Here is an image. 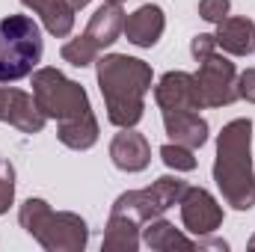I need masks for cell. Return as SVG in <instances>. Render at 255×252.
I'll list each match as a JSON object with an SVG mask.
<instances>
[{"instance_id": "7a4b0ae2", "label": "cell", "mask_w": 255, "mask_h": 252, "mask_svg": "<svg viewBox=\"0 0 255 252\" xmlns=\"http://www.w3.org/2000/svg\"><path fill=\"white\" fill-rule=\"evenodd\" d=\"M214 181L223 199L238 208L250 211L255 205V175H253V122L232 119L217 139V160H214Z\"/></svg>"}, {"instance_id": "5bb4252c", "label": "cell", "mask_w": 255, "mask_h": 252, "mask_svg": "<svg viewBox=\"0 0 255 252\" xmlns=\"http://www.w3.org/2000/svg\"><path fill=\"white\" fill-rule=\"evenodd\" d=\"M160 113L172 142L187 148H202L208 142V122L199 116V110H160Z\"/></svg>"}, {"instance_id": "5b68a950", "label": "cell", "mask_w": 255, "mask_h": 252, "mask_svg": "<svg viewBox=\"0 0 255 252\" xmlns=\"http://www.w3.org/2000/svg\"><path fill=\"white\" fill-rule=\"evenodd\" d=\"M33 98H36L39 110L45 113V119H57V125L92 116L86 89L80 83L68 80L57 68L33 71Z\"/></svg>"}, {"instance_id": "ffe728a7", "label": "cell", "mask_w": 255, "mask_h": 252, "mask_svg": "<svg viewBox=\"0 0 255 252\" xmlns=\"http://www.w3.org/2000/svg\"><path fill=\"white\" fill-rule=\"evenodd\" d=\"M160 157H163V163H166L169 169H175V172H193V169H196L193 148H187V145L166 142V145L160 148Z\"/></svg>"}, {"instance_id": "8fae6325", "label": "cell", "mask_w": 255, "mask_h": 252, "mask_svg": "<svg viewBox=\"0 0 255 252\" xmlns=\"http://www.w3.org/2000/svg\"><path fill=\"white\" fill-rule=\"evenodd\" d=\"M122 30H125L122 3L104 0V6H98V9L92 12V18H89V24H86V30H83L80 39H83L95 54H101L104 48H110V45L122 36Z\"/></svg>"}, {"instance_id": "9a60e30c", "label": "cell", "mask_w": 255, "mask_h": 252, "mask_svg": "<svg viewBox=\"0 0 255 252\" xmlns=\"http://www.w3.org/2000/svg\"><path fill=\"white\" fill-rule=\"evenodd\" d=\"M217 48L232 57H247L255 51V21L253 18H223L217 24Z\"/></svg>"}, {"instance_id": "e0dca14e", "label": "cell", "mask_w": 255, "mask_h": 252, "mask_svg": "<svg viewBox=\"0 0 255 252\" xmlns=\"http://www.w3.org/2000/svg\"><path fill=\"white\" fill-rule=\"evenodd\" d=\"M142 244L151 247V250H160V252H169V250H196V241L181 235L172 223L166 220H148L145 229H142Z\"/></svg>"}, {"instance_id": "30bf717a", "label": "cell", "mask_w": 255, "mask_h": 252, "mask_svg": "<svg viewBox=\"0 0 255 252\" xmlns=\"http://www.w3.org/2000/svg\"><path fill=\"white\" fill-rule=\"evenodd\" d=\"M154 101L160 110H202L205 101L199 95L196 77L187 71H169L154 86Z\"/></svg>"}, {"instance_id": "7c38bea8", "label": "cell", "mask_w": 255, "mask_h": 252, "mask_svg": "<svg viewBox=\"0 0 255 252\" xmlns=\"http://www.w3.org/2000/svg\"><path fill=\"white\" fill-rule=\"evenodd\" d=\"M110 160L122 172H142L151 163V145L133 127H122L110 142Z\"/></svg>"}, {"instance_id": "6da1fadb", "label": "cell", "mask_w": 255, "mask_h": 252, "mask_svg": "<svg viewBox=\"0 0 255 252\" xmlns=\"http://www.w3.org/2000/svg\"><path fill=\"white\" fill-rule=\"evenodd\" d=\"M98 86L107 104V119L116 127H133L145 110L151 65L128 54H107L98 60Z\"/></svg>"}, {"instance_id": "484cf974", "label": "cell", "mask_w": 255, "mask_h": 252, "mask_svg": "<svg viewBox=\"0 0 255 252\" xmlns=\"http://www.w3.org/2000/svg\"><path fill=\"white\" fill-rule=\"evenodd\" d=\"M250 250H255V238H253V241H250Z\"/></svg>"}, {"instance_id": "2e32d148", "label": "cell", "mask_w": 255, "mask_h": 252, "mask_svg": "<svg viewBox=\"0 0 255 252\" xmlns=\"http://www.w3.org/2000/svg\"><path fill=\"white\" fill-rule=\"evenodd\" d=\"M21 3H24L27 9H33V12L42 18L45 30H48L51 36L65 39V36L74 30V9H71L68 0H21Z\"/></svg>"}, {"instance_id": "ac0fdd59", "label": "cell", "mask_w": 255, "mask_h": 252, "mask_svg": "<svg viewBox=\"0 0 255 252\" xmlns=\"http://www.w3.org/2000/svg\"><path fill=\"white\" fill-rule=\"evenodd\" d=\"M139 223L128 220L122 214H110L107 220V232H104V241H101V250L107 252H136L139 247Z\"/></svg>"}, {"instance_id": "44dd1931", "label": "cell", "mask_w": 255, "mask_h": 252, "mask_svg": "<svg viewBox=\"0 0 255 252\" xmlns=\"http://www.w3.org/2000/svg\"><path fill=\"white\" fill-rule=\"evenodd\" d=\"M12 202H15V169L9 160L0 157V214H6Z\"/></svg>"}, {"instance_id": "ba28073f", "label": "cell", "mask_w": 255, "mask_h": 252, "mask_svg": "<svg viewBox=\"0 0 255 252\" xmlns=\"http://www.w3.org/2000/svg\"><path fill=\"white\" fill-rule=\"evenodd\" d=\"M178 205H181V223L196 238H205V235H211L223 226V208L208 190L187 187L181 193Z\"/></svg>"}, {"instance_id": "cb8c5ba5", "label": "cell", "mask_w": 255, "mask_h": 252, "mask_svg": "<svg viewBox=\"0 0 255 252\" xmlns=\"http://www.w3.org/2000/svg\"><path fill=\"white\" fill-rule=\"evenodd\" d=\"M238 98L255 104V68H247L244 74H238Z\"/></svg>"}, {"instance_id": "4fadbf2b", "label": "cell", "mask_w": 255, "mask_h": 252, "mask_svg": "<svg viewBox=\"0 0 255 252\" xmlns=\"http://www.w3.org/2000/svg\"><path fill=\"white\" fill-rule=\"evenodd\" d=\"M163 30H166L163 9L154 6V3H145V6H139L136 12H130L125 18V30L122 33L128 36V42L136 45V48H154L160 42Z\"/></svg>"}, {"instance_id": "d4e9b609", "label": "cell", "mask_w": 255, "mask_h": 252, "mask_svg": "<svg viewBox=\"0 0 255 252\" xmlns=\"http://www.w3.org/2000/svg\"><path fill=\"white\" fill-rule=\"evenodd\" d=\"M68 3H71V9H74V12H77V9H83V6H89V0H68Z\"/></svg>"}, {"instance_id": "7402d4cb", "label": "cell", "mask_w": 255, "mask_h": 252, "mask_svg": "<svg viewBox=\"0 0 255 252\" xmlns=\"http://www.w3.org/2000/svg\"><path fill=\"white\" fill-rule=\"evenodd\" d=\"M190 54H193L196 63H205L211 54H217V36H211V33H199V36L190 42Z\"/></svg>"}, {"instance_id": "4316f807", "label": "cell", "mask_w": 255, "mask_h": 252, "mask_svg": "<svg viewBox=\"0 0 255 252\" xmlns=\"http://www.w3.org/2000/svg\"><path fill=\"white\" fill-rule=\"evenodd\" d=\"M110 3H122V0H110Z\"/></svg>"}, {"instance_id": "d6986e66", "label": "cell", "mask_w": 255, "mask_h": 252, "mask_svg": "<svg viewBox=\"0 0 255 252\" xmlns=\"http://www.w3.org/2000/svg\"><path fill=\"white\" fill-rule=\"evenodd\" d=\"M60 142L74 148V151H86L98 142V122H95V113L86 116V119H77V122H63L57 130Z\"/></svg>"}, {"instance_id": "9c48e42d", "label": "cell", "mask_w": 255, "mask_h": 252, "mask_svg": "<svg viewBox=\"0 0 255 252\" xmlns=\"http://www.w3.org/2000/svg\"><path fill=\"white\" fill-rule=\"evenodd\" d=\"M0 122H9L21 133H42L45 113L39 110L36 98L15 89V86H0Z\"/></svg>"}, {"instance_id": "52a82bcc", "label": "cell", "mask_w": 255, "mask_h": 252, "mask_svg": "<svg viewBox=\"0 0 255 252\" xmlns=\"http://www.w3.org/2000/svg\"><path fill=\"white\" fill-rule=\"evenodd\" d=\"M193 77L205 107H226L238 101V71L235 63H229L223 54H211L205 63H199V71Z\"/></svg>"}, {"instance_id": "8992f818", "label": "cell", "mask_w": 255, "mask_h": 252, "mask_svg": "<svg viewBox=\"0 0 255 252\" xmlns=\"http://www.w3.org/2000/svg\"><path fill=\"white\" fill-rule=\"evenodd\" d=\"M184 190H187V181H181L178 175H163L151 187L122 193L113 202L110 214H122V217L133 220V223H148V220L166 214L172 205H178V199H181Z\"/></svg>"}, {"instance_id": "603a6c76", "label": "cell", "mask_w": 255, "mask_h": 252, "mask_svg": "<svg viewBox=\"0 0 255 252\" xmlns=\"http://www.w3.org/2000/svg\"><path fill=\"white\" fill-rule=\"evenodd\" d=\"M229 0H199V15L211 24H220L226 15H229Z\"/></svg>"}, {"instance_id": "277c9868", "label": "cell", "mask_w": 255, "mask_h": 252, "mask_svg": "<svg viewBox=\"0 0 255 252\" xmlns=\"http://www.w3.org/2000/svg\"><path fill=\"white\" fill-rule=\"evenodd\" d=\"M42 30L30 15H9L0 21V83H15L42 63Z\"/></svg>"}, {"instance_id": "3957f363", "label": "cell", "mask_w": 255, "mask_h": 252, "mask_svg": "<svg viewBox=\"0 0 255 252\" xmlns=\"http://www.w3.org/2000/svg\"><path fill=\"white\" fill-rule=\"evenodd\" d=\"M18 220L51 252H77L86 247V238H89L83 217L71 211H54L45 199H27L18 211Z\"/></svg>"}]
</instances>
